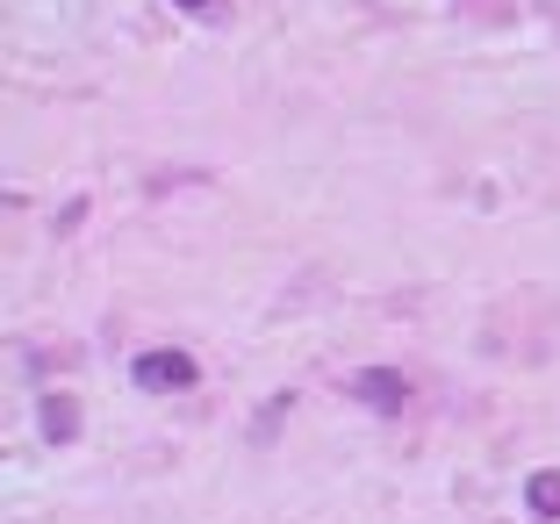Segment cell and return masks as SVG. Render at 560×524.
<instances>
[{
	"instance_id": "cell-1",
	"label": "cell",
	"mask_w": 560,
	"mask_h": 524,
	"mask_svg": "<svg viewBox=\"0 0 560 524\" xmlns=\"http://www.w3.org/2000/svg\"><path fill=\"white\" fill-rule=\"evenodd\" d=\"M130 381H137V388H151V395H173V388H195L201 366L187 360V352H137Z\"/></svg>"
},
{
	"instance_id": "cell-3",
	"label": "cell",
	"mask_w": 560,
	"mask_h": 524,
	"mask_svg": "<svg viewBox=\"0 0 560 524\" xmlns=\"http://www.w3.org/2000/svg\"><path fill=\"white\" fill-rule=\"evenodd\" d=\"M72 431H80V410H72V395H44V439L66 445Z\"/></svg>"
},
{
	"instance_id": "cell-5",
	"label": "cell",
	"mask_w": 560,
	"mask_h": 524,
	"mask_svg": "<svg viewBox=\"0 0 560 524\" xmlns=\"http://www.w3.org/2000/svg\"><path fill=\"white\" fill-rule=\"evenodd\" d=\"M180 8H209V0H180Z\"/></svg>"
},
{
	"instance_id": "cell-2",
	"label": "cell",
	"mask_w": 560,
	"mask_h": 524,
	"mask_svg": "<svg viewBox=\"0 0 560 524\" xmlns=\"http://www.w3.org/2000/svg\"><path fill=\"white\" fill-rule=\"evenodd\" d=\"M352 395H360L366 410H388V417H396L402 403H410V381H402L396 366H366V374L352 381Z\"/></svg>"
},
{
	"instance_id": "cell-4",
	"label": "cell",
	"mask_w": 560,
	"mask_h": 524,
	"mask_svg": "<svg viewBox=\"0 0 560 524\" xmlns=\"http://www.w3.org/2000/svg\"><path fill=\"white\" fill-rule=\"evenodd\" d=\"M525 503L539 510V517H560V475H553V467H546V475H532V481H525Z\"/></svg>"
}]
</instances>
